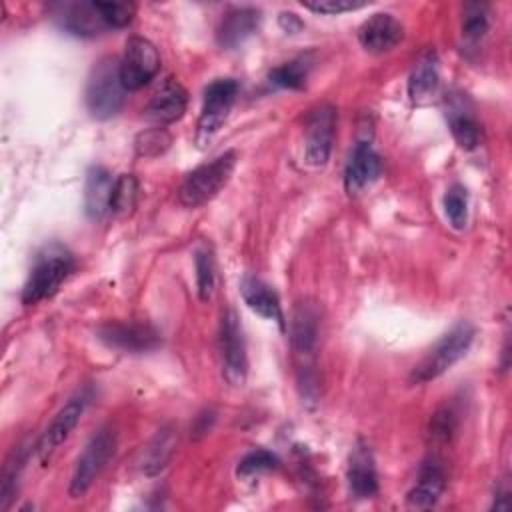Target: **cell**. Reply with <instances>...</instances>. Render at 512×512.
Listing matches in <instances>:
<instances>
[{"label": "cell", "instance_id": "18", "mask_svg": "<svg viewBox=\"0 0 512 512\" xmlns=\"http://www.w3.org/2000/svg\"><path fill=\"white\" fill-rule=\"evenodd\" d=\"M444 488H446V470L436 458H430L422 464L418 472V480L414 488L408 492L406 500L412 508H432L442 496Z\"/></svg>", "mask_w": 512, "mask_h": 512}, {"label": "cell", "instance_id": "15", "mask_svg": "<svg viewBox=\"0 0 512 512\" xmlns=\"http://www.w3.org/2000/svg\"><path fill=\"white\" fill-rule=\"evenodd\" d=\"M260 26V10L252 6L230 8L216 30V40L222 48H236L244 44Z\"/></svg>", "mask_w": 512, "mask_h": 512}, {"label": "cell", "instance_id": "31", "mask_svg": "<svg viewBox=\"0 0 512 512\" xmlns=\"http://www.w3.org/2000/svg\"><path fill=\"white\" fill-rule=\"evenodd\" d=\"M170 142H172V136L164 128H152V130L138 134L134 148H136L138 156L154 158V156H160L162 152H166L170 148Z\"/></svg>", "mask_w": 512, "mask_h": 512}, {"label": "cell", "instance_id": "17", "mask_svg": "<svg viewBox=\"0 0 512 512\" xmlns=\"http://www.w3.org/2000/svg\"><path fill=\"white\" fill-rule=\"evenodd\" d=\"M240 294L252 312H256L258 316H262L266 320L276 322L284 330L286 322H284L280 300H278L276 292L266 282H262L260 278H254V276H244L240 282Z\"/></svg>", "mask_w": 512, "mask_h": 512}, {"label": "cell", "instance_id": "11", "mask_svg": "<svg viewBox=\"0 0 512 512\" xmlns=\"http://www.w3.org/2000/svg\"><path fill=\"white\" fill-rule=\"evenodd\" d=\"M98 338L110 348L134 354L154 350L160 344V334L146 322H108L98 328Z\"/></svg>", "mask_w": 512, "mask_h": 512}, {"label": "cell", "instance_id": "12", "mask_svg": "<svg viewBox=\"0 0 512 512\" xmlns=\"http://www.w3.org/2000/svg\"><path fill=\"white\" fill-rule=\"evenodd\" d=\"M382 170L380 156L374 152L372 144L368 140H358L348 156L346 168H344V188L350 196L364 192Z\"/></svg>", "mask_w": 512, "mask_h": 512}, {"label": "cell", "instance_id": "7", "mask_svg": "<svg viewBox=\"0 0 512 512\" xmlns=\"http://www.w3.org/2000/svg\"><path fill=\"white\" fill-rule=\"evenodd\" d=\"M112 454H114V434L108 428H102L90 438V442L84 446L82 454L76 460L74 474L68 488L72 498H80L86 494V490L104 470Z\"/></svg>", "mask_w": 512, "mask_h": 512}, {"label": "cell", "instance_id": "2", "mask_svg": "<svg viewBox=\"0 0 512 512\" xmlns=\"http://www.w3.org/2000/svg\"><path fill=\"white\" fill-rule=\"evenodd\" d=\"M238 162L234 150H226L210 162L194 168L178 188V200L186 208H198L208 204L230 180Z\"/></svg>", "mask_w": 512, "mask_h": 512}, {"label": "cell", "instance_id": "30", "mask_svg": "<svg viewBox=\"0 0 512 512\" xmlns=\"http://www.w3.org/2000/svg\"><path fill=\"white\" fill-rule=\"evenodd\" d=\"M280 464L278 456L268 452V450H252L248 452L240 462H238V476L242 478H252V476H258L262 472H268V470H274L276 466Z\"/></svg>", "mask_w": 512, "mask_h": 512}, {"label": "cell", "instance_id": "8", "mask_svg": "<svg viewBox=\"0 0 512 512\" xmlns=\"http://www.w3.org/2000/svg\"><path fill=\"white\" fill-rule=\"evenodd\" d=\"M160 70V54L156 46L142 38L130 36L124 44L120 58V80L126 90H138L146 86Z\"/></svg>", "mask_w": 512, "mask_h": 512}, {"label": "cell", "instance_id": "34", "mask_svg": "<svg viewBox=\"0 0 512 512\" xmlns=\"http://www.w3.org/2000/svg\"><path fill=\"white\" fill-rule=\"evenodd\" d=\"M306 10H312L316 14H342L350 10H358L366 6V2H354V0H316V2H302Z\"/></svg>", "mask_w": 512, "mask_h": 512}, {"label": "cell", "instance_id": "29", "mask_svg": "<svg viewBox=\"0 0 512 512\" xmlns=\"http://www.w3.org/2000/svg\"><path fill=\"white\" fill-rule=\"evenodd\" d=\"M444 212L456 230H462L468 220V194L462 184H452L444 194Z\"/></svg>", "mask_w": 512, "mask_h": 512}, {"label": "cell", "instance_id": "22", "mask_svg": "<svg viewBox=\"0 0 512 512\" xmlns=\"http://www.w3.org/2000/svg\"><path fill=\"white\" fill-rule=\"evenodd\" d=\"M438 88V58L434 50H426L414 64L410 80H408V94L414 104H424L432 98Z\"/></svg>", "mask_w": 512, "mask_h": 512}, {"label": "cell", "instance_id": "26", "mask_svg": "<svg viewBox=\"0 0 512 512\" xmlns=\"http://www.w3.org/2000/svg\"><path fill=\"white\" fill-rule=\"evenodd\" d=\"M138 202V180L134 174H120L114 180L110 210L116 214H128Z\"/></svg>", "mask_w": 512, "mask_h": 512}, {"label": "cell", "instance_id": "9", "mask_svg": "<svg viewBox=\"0 0 512 512\" xmlns=\"http://www.w3.org/2000/svg\"><path fill=\"white\" fill-rule=\"evenodd\" d=\"M336 130V110L320 104L306 116L304 124V158L310 166H324L332 152Z\"/></svg>", "mask_w": 512, "mask_h": 512}, {"label": "cell", "instance_id": "16", "mask_svg": "<svg viewBox=\"0 0 512 512\" xmlns=\"http://www.w3.org/2000/svg\"><path fill=\"white\" fill-rule=\"evenodd\" d=\"M404 36L402 24L388 12H378L358 28L360 44L370 52H388Z\"/></svg>", "mask_w": 512, "mask_h": 512}, {"label": "cell", "instance_id": "32", "mask_svg": "<svg viewBox=\"0 0 512 512\" xmlns=\"http://www.w3.org/2000/svg\"><path fill=\"white\" fill-rule=\"evenodd\" d=\"M456 426H458V418H456V412L452 406H440L434 416L430 418V438L438 444H446L454 432H456Z\"/></svg>", "mask_w": 512, "mask_h": 512}, {"label": "cell", "instance_id": "5", "mask_svg": "<svg viewBox=\"0 0 512 512\" xmlns=\"http://www.w3.org/2000/svg\"><path fill=\"white\" fill-rule=\"evenodd\" d=\"M238 94V82L234 78H216L204 90V102L196 124V144L202 148L210 144L216 132L226 122L230 108Z\"/></svg>", "mask_w": 512, "mask_h": 512}, {"label": "cell", "instance_id": "13", "mask_svg": "<svg viewBox=\"0 0 512 512\" xmlns=\"http://www.w3.org/2000/svg\"><path fill=\"white\" fill-rule=\"evenodd\" d=\"M186 104H188V96L182 84L174 78H166L162 86L154 92L150 102L146 104L144 116L158 126L172 124L184 116Z\"/></svg>", "mask_w": 512, "mask_h": 512}, {"label": "cell", "instance_id": "4", "mask_svg": "<svg viewBox=\"0 0 512 512\" xmlns=\"http://www.w3.org/2000/svg\"><path fill=\"white\" fill-rule=\"evenodd\" d=\"M474 340V328L468 322L456 324L442 340L428 352V356L414 366L410 374L412 384H426L438 376H442L446 370H450L472 346Z\"/></svg>", "mask_w": 512, "mask_h": 512}, {"label": "cell", "instance_id": "28", "mask_svg": "<svg viewBox=\"0 0 512 512\" xmlns=\"http://www.w3.org/2000/svg\"><path fill=\"white\" fill-rule=\"evenodd\" d=\"M488 30V6L480 2H470L462 12V36L468 42L480 40Z\"/></svg>", "mask_w": 512, "mask_h": 512}, {"label": "cell", "instance_id": "27", "mask_svg": "<svg viewBox=\"0 0 512 512\" xmlns=\"http://www.w3.org/2000/svg\"><path fill=\"white\" fill-rule=\"evenodd\" d=\"M194 266H196V288L202 302L210 300L214 292V258L206 246L196 248L194 252Z\"/></svg>", "mask_w": 512, "mask_h": 512}, {"label": "cell", "instance_id": "25", "mask_svg": "<svg viewBox=\"0 0 512 512\" xmlns=\"http://www.w3.org/2000/svg\"><path fill=\"white\" fill-rule=\"evenodd\" d=\"M308 72H310V60L308 58H294L290 62H284L280 66H276L268 80L272 86H278V88H288V90H302L304 84H306V78H308Z\"/></svg>", "mask_w": 512, "mask_h": 512}, {"label": "cell", "instance_id": "1", "mask_svg": "<svg viewBox=\"0 0 512 512\" xmlns=\"http://www.w3.org/2000/svg\"><path fill=\"white\" fill-rule=\"evenodd\" d=\"M74 266V256L60 244H50L42 248L36 254L34 266L22 288V302L26 306H32L54 296L62 282L70 276Z\"/></svg>", "mask_w": 512, "mask_h": 512}, {"label": "cell", "instance_id": "24", "mask_svg": "<svg viewBox=\"0 0 512 512\" xmlns=\"http://www.w3.org/2000/svg\"><path fill=\"white\" fill-rule=\"evenodd\" d=\"M316 336H318V320L316 312L310 306H298L294 316H292V346L298 356H310L316 346Z\"/></svg>", "mask_w": 512, "mask_h": 512}, {"label": "cell", "instance_id": "23", "mask_svg": "<svg viewBox=\"0 0 512 512\" xmlns=\"http://www.w3.org/2000/svg\"><path fill=\"white\" fill-rule=\"evenodd\" d=\"M446 118L452 130L454 140L458 142L460 148L464 150H474L480 144V128L478 122L474 120V116L468 112V108L464 106L462 100H452L448 110H446Z\"/></svg>", "mask_w": 512, "mask_h": 512}, {"label": "cell", "instance_id": "10", "mask_svg": "<svg viewBox=\"0 0 512 512\" xmlns=\"http://www.w3.org/2000/svg\"><path fill=\"white\" fill-rule=\"evenodd\" d=\"M88 402H90V390L82 388L76 394H72L66 400V404L56 412V416L40 436V442L36 448L40 462H46L54 454V450L70 436V432L76 428L78 420L82 418Z\"/></svg>", "mask_w": 512, "mask_h": 512}, {"label": "cell", "instance_id": "20", "mask_svg": "<svg viewBox=\"0 0 512 512\" xmlns=\"http://www.w3.org/2000/svg\"><path fill=\"white\" fill-rule=\"evenodd\" d=\"M114 180L112 174L104 166H92L86 172L84 186V210L90 218H102L112 204Z\"/></svg>", "mask_w": 512, "mask_h": 512}, {"label": "cell", "instance_id": "35", "mask_svg": "<svg viewBox=\"0 0 512 512\" xmlns=\"http://www.w3.org/2000/svg\"><path fill=\"white\" fill-rule=\"evenodd\" d=\"M280 26H282L286 32H296V30L302 28V22L298 20L296 14H292V12H282V14H280Z\"/></svg>", "mask_w": 512, "mask_h": 512}, {"label": "cell", "instance_id": "14", "mask_svg": "<svg viewBox=\"0 0 512 512\" xmlns=\"http://www.w3.org/2000/svg\"><path fill=\"white\" fill-rule=\"evenodd\" d=\"M348 490L354 498L364 500L378 492V472L374 464L372 450L366 442L358 440L350 452L348 460Z\"/></svg>", "mask_w": 512, "mask_h": 512}, {"label": "cell", "instance_id": "6", "mask_svg": "<svg viewBox=\"0 0 512 512\" xmlns=\"http://www.w3.org/2000/svg\"><path fill=\"white\" fill-rule=\"evenodd\" d=\"M218 350H220L224 380L234 388L242 386L248 376V354H246L244 332L234 310H226L222 314L220 332H218Z\"/></svg>", "mask_w": 512, "mask_h": 512}, {"label": "cell", "instance_id": "19", "mask_svg": "<svg viewBox=\"0 0 512 512\" xmlns=\"http://www.w3.org/2000/svg\"><path fill=\"white\" fill-rule=\"evenodd\" d=\"M56 16L62 26L76 34V36H96L98 32L106 30L96 2H72V4H58Z\"/></svg>", "mask_w": 512, "mask_h": 512}, {"label": "cell", "instance_id": "21", "mask_svg": "<svg viewBox=\"0 0 512 512\" xmlns=\"http://www.w3.org/2000/svg\"><path fill=\"white\" fill-rule=\"evenodd\" d=\"M174 448H176V434L172 428H162L158 430L150 442L140 450L138 454V460H136V466L142 474H148V476H154L158 474L172 458L174 454Z\"/></svg>", "mask_w": 512, "mask_h": 512}, {"label": "cell", "instance_id": "3", "mask_svg": "<svg viewBox=\"0 0 512 512\" xmlns=\"http://www.w3.org/2000/svg\"><path fill=\"white\" fill-rule=\"evenodd\" d=\"M124 84L120 80V60L114 56L100 58L88 76L86 104L94 118L106 120L124 104Z\"/></svg>", "mask_w": 512, "mask_h": 512}, {"label": "cell", "instance_id": "33", "mask_svg": "<svg viewBox=\"0 0 512 512\" xmlns=\"http://www.w3.org/2000/svg\"><path fill=\"white\" fill-rule=\"evenodd\" d=\"M96 6L108 28L128 26L136 12V6L132 2H96Z\"/></svg>", "mask_w": 512, "mask_h": 512}]
</instances>
